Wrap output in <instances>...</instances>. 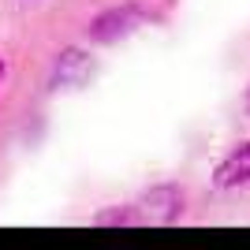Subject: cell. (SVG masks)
<instances>
[{
	"label": "cell",
	"instance_id": "2",
	"mask_svg": "<svg viewBox=\"0 0 250 250\" xmlns=\"http://www.w3.org/2000/svg\"><path fill=\"white\" fill-rule=\"evenodd\" d=\"M135 22H138L135 8H108L90 22V38H94V42H116V38H124Z\"/></svg>",
	"mask_w": 250,
	"mask_h": 250
},
{
	"label": "cell",
	"instance_id": "1",
	"mask_svg": "<svg viewBox=\"0 0 250 250\" xmlns=\"http://www.w3.org/2000/svg\"><path fill=\"white\" fill-rule=\"evenodd\" d=\"M213 183L220 190H235L250 183V142H239L217 168H213Z\"/></svg>",
	"mask_w": 250,
	"mask_h": 250
},
{
	"label": "cell",
	"instance_id": "6",
	"mask_svg": "<svg viewBox=\"0 0 250 250\" xmlns=\"http://www.w3.org/2000/svg\"><path fill=\"white\" fill-rule=\"evenodd\" d=\"M0 83H4V60H0Z\"/></svg>",
	"mask_w": 250,
	"mask_h": 250
},
{
	"label": "cell",
	"instance_id": "5",
	"mask_svg": "<svg viewBox=\"0 0 250 250\" xmlns=\"http://www.w3.org/2000/svg\"><path fill=\"white\" fill-rule=\"evenodd\" d=\"M135 220H138V213L127 209V206L108 209V213H97V224H135Z\"/></svg>",
	"mask_w": 250,
	"mask_h": 250
},
{
	"label": "cell",
	"instance_id": "3",
	"mask_svg": "<svg viewBox=\"0 0 250 250\" xmlns=\"http://www.w3.org/2000/svg\"><path fill=\"white\" fill-rule=\"evenodd\" d=\"M183 194H179V187H172V183H161V187L146 190V198H142V209H146V217H157V220H176L179 213H183Z\"/></svg>",
	"mask_w": 250,
	"mask_h": 250
},
{
	"label": "cell",
	"instance_id": "4",
	"mask_svg": "<svg viewBox=\"0 0 250 250\" xmlns=\"http://www.w3.org/2000/svg\"><path fill=\"white\" fill-rule=\"evenodd\" d=\"M86 71H90V60H86L79 49H67L60 56V63H56V79H60V83H79Z\"/></svg>",
	"mask_w": 250,
	"mask_h": 250
}]
</instances>
